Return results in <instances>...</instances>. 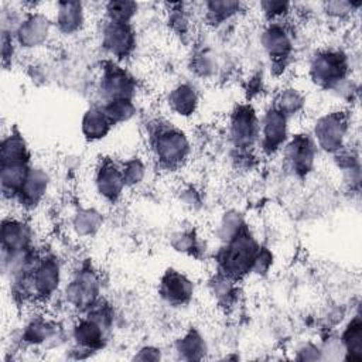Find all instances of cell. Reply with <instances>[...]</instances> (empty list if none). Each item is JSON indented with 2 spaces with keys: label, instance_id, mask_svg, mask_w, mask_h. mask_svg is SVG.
<instances>
[{
  "label": "cell",
  "instance_id": "obj_26",
  "mask_svg": "<svg viewBox=\"0 0 362 362\" xmlns=\"http://www.w3.org/2000/svg\"><path fill=\"white\" fill-rule=\"evenodd\" d=\"M140 4L129 0H110L102 4L103 20L110 23H122V24H133L139 13Z\"/></svg>",
  "mask_w": 362,
  "mask_h": 362
},
{
  "label": "cell",
  "instance_id": "obj_31",
  "mask_svg": "<svg viewBox=\"0 0 362 362\" xmlns=\"http://www.w3.org/2000/svg\"><path fill=\"white\" fill-rule=\"evenodd\" d=\"M304 103H305V98L300 92V89L290 86L280 92L274 106L279 110H281L286 116L290 117L291 115H297L303 109Z\"/></svg>",
  "mask_w": 362,
  "mask_h": 362
},
{
  "label": "cell",
  "instance_id": "obj_34",
  "mask_svg": "<svg viewBox=\"0 0 362 362\" xmlns=\"http://www.w3.org/2000/svg\"><path fill=\"white\" fill-rule=\"evenodd\" d=\"M361 3H352V1H325L322 3V11L334 20H345L352 16L354 11H358Z\"/></svg>",
  "mask_w": 362,
  "mask_h": 362
},
{
  "label": "cell",
  "instance_id": "obj_27",
  "mask_svg": "<svg viewBox=\"0 0 362 362\" xmlns=\"http://www.w3.org/2000/svg\"><path fill=\"white\" fill-rule=\"evenodd\" d=\"M341 344L349 359H362V322L359 315L352 317L341 335Z\"/></svg>",
  "mask_w": 362,
  "mask_h": 362
},
{
  "label": "cell",
  "instance_id": "obj_1",
  "mask_svg": "<svg viewBox=\"0 0 362 362\" xmlns=\"http://www.w3.org/2000/svg\"><path fill=\"white\" fill-rule=\"evenodd\" d=\"M260 245L249 228L243 225L218 253L221 273L230 280H238L252 273Z\"/></svg>",
  "mask_w": 362,
  "mask_h": 362
},
{
  "label": "cell",
  "instance_id": "obj_8",
  "mask_svg": "<svg viewBox=\"0 0 362 362\" xmlns=\"http://www.w3.org/2000/svg\"><path fill=\"white\" fill-rule=\"evenodd\" d=\"M137 89L133 75L116 61H107L102 66L99 78V92L102 103L117 99H134Z\"/></svg>",
  "mask_w": 362,
  "mask_h": 362
},
{
  "label": "cell",
  "instance_id": "obj_9",
  "mask_svg": "<svg viewBox=\"0 0 362 362\" xmlns=\"http://www.w3.org/2000/svg\"><path fill=\"white\" fill-rule=\"evenodd\" d=\"M137 35L133 24L110 23L103 20L100 45L116 62L127 59L136 49Z\"/></svg>",
  "mask_w": 362,
  "mask_h": 362
},
{
  "label": "cell",
  "instance_id": "obj_22",
  "mask_svg": "<svg viewBox=\"0 0 362 362\" xmlns=\"http://www.w3.org/2000/svg\"><path fill=\"white\" fill-rule=\"evenodd\" d=\"M170 110L180 117L192 116L199 105V95L191 83H178L167 95Z\"/></svg>",
  "mask_w": 362,
  "mask_h": 362
},
{
  "label": "cell",
  "instance_id": "obj_21",
  "mask_svg": "<svg viewBox=\"0 0 362 362\" xmlns=\"http://www.w3.org/2000/svg\"><path fill=\"white\" fill-rule=\"evenodd\" d=\"M31 163H4L0 164V184L3 201L17 199L23 184L30 171Z\"/></svg>",
  "mask_w": 362,
  "mask_h": 362
},
{
  "label": "cell",
  "instance_id": "obj_33",
  "mask_svg": "<svg viewBox=\"0 0 362 362\" xmlns=\"http://www.w3.org/2000/svg\"><path fill=\"white\" fill-rule=\"evenodd\" d=\"M259 10L267 23L283 21L291 13L293 4L277 0H263L259 4Z\"/></svg>",
  "mask_w": 362,
  "mask_h": 362
},
{
  "label": "cell",
  "instance_id": "obj_6",
  "mask_svg": "<svg viewBox=\"0 0 362 362\" xmlns=\"http://www.w3.org/2000/svg\"><path fill=\"white\" fill-rule=\"evenodd\" d=\"M52 31H55L52 17L44 13L41 8L25 10L21 23L14 31V41L18 48L33 51L44 47Z\"/></svg>",
  "mask_w": 362,
  "mask_h": 362
},
{
  "label": "cell",
  "instance_id": "obj_17",
  "mask_svg": "<svg viewBox=\"0 0 362 362\" xmlns=\"http://www.w3.org/2000/svg\"><path fill=\"white\" fill-rule=\"evenodd\" d=\"M158 294L170 305H187L194 297V283L187 274L168 269L160 279Z\"/></svg>",
  "mask_w": 362,
  "mask_h": 362
},
{
  "label": "cell",
  "instance_id": "obj_7",
  "mask_svg": "<svg viewBox=\"0 0 362 362\" xmlns=\"http://www.w3.org/2000/svg\"><path fill=\"white\" fill-rule=\"evenodd\" d=\"M100 294V280L90 266L81 267L64 287V298L78 311L90 310Z\"/></svg>",
  "mask_w": 362,
  "mask_h": 362
},
{
  "label": "cell",
  "instance_id": "obj_24",
  "mask_svg": "<svg viewBox=\"0 0 362 362\" xmlns=\"http://www.w3.org/2000/svg\"><path fill=\"white\" fill-rule=\"evenodd\" d=\"M57 335V324L44 315L33 317L24 327L21 338L30 345H44Z\"/></svg>",
  "mask_w": 362,
  "mask_h": 362
},
{
  "label": "cell",
  "instance_id": "obj_18",
  "mask_svg": "<svg viewBox=\"0 0 362 362\" xmlns=\"http://www.w3.org/2000/svg\"><path fill=\"white\" fill-rule=\"evenodd\" d=\"M49 174L41 165L31 164L23 188L16 199L21 209L30 211L37 208L45 198L49 188Z\"/></svg>",
  "mask_w": 362,
  "mask_h": 362
},
{
  "label": "cell",
  "instance_id": "obj_28",
  "mask_svg": "<svg viewBox=\"0 0 362 362\" xmlns=\"http://www.w3.org/2000/svg\"><path fill=\"white\" fill-rule=\"evenodd\" d=\"M102 226V215L95 208H81L74 214L72 229L81 238L95 235Z\"/></svg>",
  "mask_w": 362,
  "mask_h": 362
},
{
  "label": "cell",
  "instance_id": "obj_4",
  "mask_svg": "<svg viewBox=\"0 0 362 362\" xmlns=\"http://www.w3.org/2000/svg\"><path fill=\"white\" fill-rule=\"evenodd\" d=\"M349 72L348 55L335 48H325L313 55L308 64V76L322 89H334L345 82Z\"/></svg>",
  "mask_w": 362,
  "mask_h": 362
},
{
  "label": "cell",
  "instance_id": "obj_13",
  "mask_svg": "<svg viewBox=\"0 0 362 362\" xmlns=\"http://www.w3.org/2000/svg\"><path fill=\"white\" fill-rule=\"evenodd\" d=\"M0 240L1 253H18L33 249V228L23 218L10 214L1 221Z\"/></svg>",
  "mask_w": 362,
  "mask_h": 362
},
{
  "label": "cell",
  "instance_id": "obj_14",
  "mask_svg": "<svg viewBox=\"0 0 362 362\" xmlns=\"http://www.w3.org/2000/svg\"><path fill=\"white\" fill-rule=\"evenodd\" d=\"M260 45L274 64H284L293 52V37L283 21L266 23L260 33Z\"/></svg>",
  "mask_w": 362,
  "mask_h": 362
},
{
  "label": "cell",
  "instance_id": "obj_2",
  "mask_svg": "<svg viewBox=\"0 0 362 362\" xmlns=\"http://www.w3.org/2000/svg\"><path fill=\"white\" fill-rule=\"evenodd\" d=\"M62 283V264L55 255L38 256L33 270L25 280L14 286L24 297L47 301L59 290Z\"/></svg>",
  "mask_w": 362,
  "mask_h": 362
},
{
  "label": "cell",
  "instance_id": "obj_3",
  "mask_svg": "<svg viewBox=\"0 0 362 362\" xmlns=\"http://www.w3.org/2000/svg\"><path fill=\"white\" fill-rule=\"evenodd\" d=\"M150 146L154 158L164 170L180 168L189 157L191 141L178 127L164 124L153 130Z\"/></svg>",
  "mask_w": 362,
  "mask_h": 362
},
{
  "label": "cell",
  "instance_id": "obj_11",
  "mask_svg": "<svg viewBox=\"0 0 362 362\" xmlns=\"http://www.w3.org/2000/svg\"><path fill=\"white\" fill-rule=\"evenodd\" d=\"M281 151L288 168L297 177H307L314 170L318 147L311 134H293L288 137Z\"/></svg>",
  "mask_w": 362,
  "mask_h": 362
},
{
  "label": "cell",
  "instance_id": "obj_16",
  "mask_svg": "<svg viewBox=\"0 0 362 362\" xmlns=\"http://www.w3.org/2000/svg\"><path fill=\"white\" fill-rule=\"evenodd\" d=\"M52 11L55 31L61 35H76L86 25L88 8L82 1H57Z\"/></svg>",
  "mask_w": 362,
  "mask_h": 362
},
{
  "label": "cell",
  "instance_id": "obj_30",
  "mask_svg": "<svg viewBox=\"0 0 362 362\" xmlns=\"http://www.w3.org/2000/svg\"><path fill=\"white\" fill-rule=\"evenodd\" d=\"M113 124L129 122L137 112L134 99H117L100 103Z\"/></svg>",
  "mask_w": 362,
  "mask_h": 362
},
{
  "label": "cell",
  "instance_id": "obj_5",
  "mask_svg": "<svg viewBox=\"0 0 362 362\" xmlns=\"http://www.w3.org/2000/svg\"><path fill=\"white\" fill-rule=\"evenodd\" d=\"M349 133L348 115L344 110H329L320 115L313 126L311 136L318 147L329 154H335L345 148Z\"/></svg>",
  "mask_w": 362,
  "mask_h": 362
},
{
  "label": "cell",
  "instance_id": "obj_20",
  "mask_svg": "<svg viewBox=\"0 0 362 362\" xmlns=\"http://www.w3.org/2000/svg\"><path fill=\"white\" fill-rule=\"evenodd\" d=\"M113 126L102 105L89 106L81 119V133L90 143L103 140Z\"/></svg>",
  "mask_w": 362,
  "mask_h": 362
},
{
  "label": "cell",
  "instance_id": "obj_10",
  "mask_svg": "<svg viewBox=\"0 0 362 362\" xmlns=\"http://www.w3.org/2000/svg\"><path fill=\"white\" fill-rule=\"evenodd\" d=\"M260 116L250 103L239 105L229 117L228 132L236 148H250L259 141Z\"/></svg>",
  "mask_w": 362,
  "mask_h": 362
},
{
  "label": "cell",
  "instance_id": "obj_25",
  "mask_svg": "<svg viewBox=\"0 0 362 362\" xmlns=\"http://www.w3.org/2000/svg\"><path fill=\"white\" fill-rule=\"evenodd\" d=\"M243 4L240 1L232 0H211L202 3L204 18L208 24L216 27L232 20L239 11H242Z\"/></svg>",
  "mask_w": 362,
  "mask_h": 362
},
{
  "label": "cell",
  "instance_id": "obj_15",
  "mask_svg": "<svg viewBox=\"0 0 362 362\" xmlns=\"http://www.w3.org/2000/svg\"><path fill=\"white\" fill-rule=\"evenodd\" d=\"M93 184L98 195L109 204L117 202L127 188L122 167L112 160H103L100 163L95 171Z\"/></svg>",
  "mask_w": 362,
  "mask_h": 362
},
{
  "label": "cell",
  "instance_id": "obj_32",
  "mask_svg": "<svg viewBox=\"0 0 362 362\" xmlns=\"http://www.w3.org/2000/svg\"><path fill=\"white\" fill-rule=\"evenodd\" d=\"M120 167H122L123 178H124L127 188L137 187L143 182V180L146 177V164H144L143 158H140V157L127 158L126 161H123L120 164Z\"/></svg>",
  "mask_w": 362,
  "mask_h": 362
},
{
  "label": "cell",
  "instance_id": "obj_29",
  "mask_svg": "<svg viewBox=\"0 0 362 362\" xmlns=\"http://www.w3.org/2000/svg\"><path fill=\"white\" fill-rule=\"evenodd\" d=\"M175 349L185 359H201L202 352L206 351L205 341L197 329H189L177 342Z\"/></svg>",
  "mask_w": 362,
  "mask_h": 362
},
{
  "label": "cell",
  "instance_id": "obj_19",
  "mask_svg": "<svg viewBox=\"0 0 362 362\" xmlns=\"http://www.w3.org/2000/svg\"><path fill=\"white\" fill-rule=\"evenodd\" d=\"M107 327L92 315L79 318L72 327V338L81 351H96L102 348Z\"/></svg>",
  "mask_w": 362,
  "mask_h": 362
},
{
  "label": "cell",
  "instance_id": "obj_23",
  "mask_svg": "<svg viewBox=\"0 0 362 362\" xmlns=\"http://www.w3.org/2000/svg\"><path fill=\"white\" fill-rule=\"evenodd\" d=\"M4 163H31V153L21 133L10 130L4 134L0 144V164Z\"/></svg>",
  "mask_w": 362,
  "mask_h": 362
},
{
  "label": "cell",
  "instance_id": "obj_12",
  "mask_svg": "<svg viewBox=\"0 0 362 362\" xmlns=\"http://www.w3.org/2000/svg\"><path fill=\"white\" fill-rule=\"evenodd\" d=\"M290 137L288 133V116H286L276 106L269 107L263 116H260L259 146L267 156L276 154L283 150Z\"/></svg>",
  "mask_w": 362,
  "mask_h": 362
}]
</instances>
